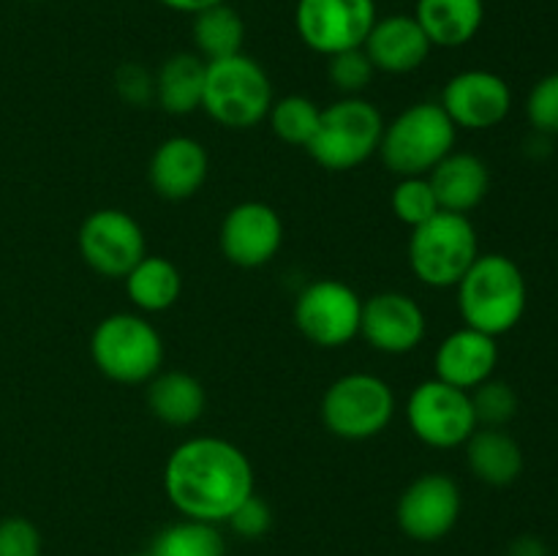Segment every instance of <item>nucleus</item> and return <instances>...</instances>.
<instances>
[{
  "label": "nucleus",
  "mask_w": 558,
  "mask_h": 556,
  "mask_svg": "<svg viewBox=\"0 0 558 556\" xmlns=\"http://www.w3.org/2000/svg\"><path fill=\"white\" fill-rule=\"evenodd\" d=\"M414 20L428 36L430 47L456 49L480 33L485 3L483 0H417Z\"/></svg>",
  "instance_id": "obj_22"
},
{
  "label": "nucleus",
  "mask_w": 558,
  "mask_h": 556,
  "mask_svg": "<svg viewBox=\"0 0 558 556\" xmlns=\"http://www.w3.org/2000/svg\"><path fill=\"white\" fill-rule=\"evenodd\" d=\"M123 281L129 300L142 314H161V311H169L180 300V292H183V276L174 267V262L158 254L142 256Z\"/></svg>",
  "instance_id": "obj_25"
},
{
  "label": "nucleus",
  "mask_w": 558,
  "mask_h": 556,
  "mask_svg": "<svg viewBox=\"0 0 558 556\" xmlns=\"http://www.w3.org/2000/svg\"><path fill=\"white\" fill-rule=\"evenodd\" d=\"M153 556H227V540H223L218 523L194 521L183 518L169 523L153 537Z\"/></svg>",
  "instance_id": "obj_27"
},
{
  "label": "nucleus",
  "mask_w": 558,
  "mask_h": 556,
  "mask_svg": "<svg viewBox=\"0 0 558 556\" xmlns=\"http://www.w3.org/2000/svg\"><path fill=\"white\" fill-rule=\"evenodd\" d=\"M396 409L390 382L365 371L338 376L319 403L325 428L343 442H365L385 434L396 418Z\"/></svg>",
  "instance_id": "obj_8"
},
{
  "label": "nucleus",
  "mask_w": 558,
  "mask_h": 556,
  "mask_svg": "<svg viewBox=\"0 0 558 556\" xmlns=\"http://www.w3.org/2000/svg\"><path fill=\"white\" fill-rule=\"evenodd\" d=\"M456 123L439 101H417L385 123L376 156L398 178H417L456 150Z\"/></svg>",
  "instance_id": "obj_4"
},
{
  "label": "nucleus",
  "mask_w": 558,
  "mask_h": 556,
  "mask_svg": "<svg viewBox=\"0 0 558 556\" xmlns=\"http://www.w3.org/2000/svg\"><path fill=\"white\" fill-rule=\"evenodd\" d=\"M205 385L189 371H158L147 382V409L153 418L172 428H189L205 414Z\"/></svg>",
  "instance_id": "obj_21"
},
{
  "label": "nucleus",
  "mask_w": 558,
  "mask_h": 556,
  "mask_svg": "<svg viewBox=\"0 0 558 556\" xmlns=\"http://www.w3.org/2000/svg\"><path fill=\"white\" fill-rule=\"evenodd\" d=\"M272 101V82L259 60L238 52L221 60H207L202 109L223 129L245 131L267 120Z\"/></svg>",
  "instance_id": "obj_3"
},
{
  "label": "nucleus",
  "mask_w": 558,
  "mask_h": 556,
  "mask_svg": "<svg viewBox=\"0 0 558 556\" xmlns=\"http://www.w3.org/2000/svg\"><path fill=\"white\" fill-rule=\"evenodd\" d=\"M191 36H194L196 55L202 60H221L243 52L245 22L232 5L218 3L205 11H196Z\"/></svg>",
  "instance_id": "obj_26"
},
{
  "label": "nucleus",
  "mask_w": 558,
  "mask_h": 556,
  "mask_svg": "<svg viewBox=\"0 0 558 556\" xmlns=\"http://www.w3.org/2000/svg\"><path fill=\"white\" fill-rule=\"evenodd\" d=\"M469 396H472L477 425H483V428H505L518 414L515 390L507 382L494 379V376L488 382H483L480 387H474Z\"/></svg>",
  "instance_id": "obj_30"
},
{
  "label": "nucleus",
  "mask_w": 558,
  "mask_h": 556,
  "mask_svg": "<svg viewBox=\"0 0 558 556\" xmlns=\"http://www.w3.org/2000/svg\"><path fill=\"white\" fill-rule=\"evenodd\" d=\"M363 49L381 74H412L428 60L434 47L414 16L392 14L374 22Z\"/></svg>",
  "instance_id": "obj_19"
},
{
  "label": "nucleus",
  "mask_w": 558,
  "mask_h": 556,
  "mask_svg": "<svg viewBox=\"0 0 558 556\" xmlns=\"http://www.w3.org/2000/svg\"><path fill=\"white\" fill-rule=\"evenodd\" d=\"M283 243V221L267 202L245 200L229 207L218 229V245L223 259L234 267L254 270L270 265Z\"/></svg>",
  "instance_id": "obj_14"
},
{
  "label": "nucleus",
  "mask_w": 558,
  "mask_h": 556,
  "mask_svg": "<svg viewBox=\"0 0 558 556\" xmlns=\"http://www.w3.org/2000/svg\"><path fill=\"white\" fill-rule=\"evenodd\" d=\"M463 496L445 472H425L403 488L396 505L398 529L417 543H436L456 529Z\"/></svg>",
  "instance_id": "obj_13"
},
{
  "label": "nucleus",
  "mask_w": 558,
  "mask_h": 556,
  "mask_svg": "<svg viewBox=\"0 0 558 556\" xmlns=\"http://www.w3.org/2000/svg\"><path fill=\"white\" fill-rule=\"evenodd\" d=\"M477 256V229L463 213L439 210L409 234V267L430 289L458 287Z\"/></svg>",
  "instance_id": "obj_7"
},
{
  "label": "nucleus",
  "mask_w": 558,
  "mask_h": 556,
  "mask_svg": "<svg viewBox=\"0 0 558 556\" xmlns=\"http://www.w3.org/2000/svg\"><path fill=\"white\" fill-rule=\"evenodd\" d=\"M327 76L341 96H363V90H368V85L374 82L376 69L365 49L357 47L330 55L327 58Z\"/></svg>",
  "instance_id": "obj_31"
},
{
  "label": "nucleus",
  "mask_w": 558,
  "mask_h": 556,
  "mask_svg": "<svg viewBox=\"0 0 558 556\" xmlns=\"http://www.w3.org/2000/svg\"><path fill=\"white\" fill-rule=\"evenodd\" d=\"M158 3L167 5V9H172V11H180V14L194 16L196 11H205V9H210V5H218V3H229V0H158Z\"/></svg>",
  "instance_id": "obj_37"
},
{
  "label": "nucleus",
  "mask_w": 558,
  "mask_h": 556,
  "mask_svg": "<svg viewBox=\"0 0 558 556\" xmlns=\"http://www.w3.org/2000/svg\"><path fill=\"white\" fill-rule=\"evenodd\" d=\"M207 60L196 52H174L153 76V101L167 114H191L202 109Z\"/></svg>",
  "instance_id": "obj_24"
},
{
  "label": "nucleus",
  "mask_w": 558,
  "mask_h": 556,
  "mask_svg": "<svg viewBox=\"0 0 558 556\" xmlns=\"http://www.w3.org/2000/svg\"><path fill=\"white\" fill-rule=\"evenodd\" d=\"M425 330H428V319H425L423 305L412 294L387 289V292H376L363 300L360 338L376 352H414L423 343Z\"/></svg>",
  "instance_id": "obj_16"
},
{
  "label": "nucleus",
  "mask_w": 558,
  "mask_h": 556,
  "mask_svg": "<svg viewBox=\"0 0 558 556\" xmlns=\"http://www.w3.org/2000/svg\"><path fill=\"white\" fill-rule=\"evenodd\" d=\"M390 207L401 223L409 229L420 227L428 218H434L441 210L436 191L430 185L428 174H417V178H398L396 189L390 194Z\"/></svg>",
  "instance_id": "obj_29"
},
{
  "label": "nucleus",
  "mask_w": 558,
  "mask_h": 556,
  "mask_svg": "<svg viewBox=\"0 0 558 556\" xmlns=\"http://www.w3.org/2000/svg\"><path fill=\"white\" fill-rule=\"evenodd\" d=\"M496 365H499V343H496V338L466 325L441 338L434 354L436 379L461 387L466 392L488 382L494 376Z\"/></svg>",
  "instance_id": "obj_18"
},
{
  "label": "nucleus",
  "mask_w": 558,
  "mask_h": 556,
  "mask_svg": "<svg viewBox=\"0 0 558 556\" xmlns=\"http://www.w3.org/2000/svg\"><path fill=\"white\" fill-rule=\"evenodd\" d=\"M227 523L232 527V532L238 534V537L259 540L272 529V510L270 505H267V501L254 491L248 499L240 501L238 510L229 516Z\"/></svg>",
  "instance_id": "obj_34"
},
{
  "label": "nucleus",
  "mask_w": 558,
  "mask_h": 556,
  "mask_svg": "<svg viewBox=\"0 0 558 556\" xmlns=\"http://www.w3.org/2000/svg\"><path fill=\"white\" fill-rule=\"evenodd\" d=\"M163 338L147 316L118 311L93 327L90 358L118 385H147L163 368Z\"/></svg>",
  "instance_id": "obj_5"
},
{
  "label": "nucleus",
  "mask_w": 558,
  "mask_h": 556,
  "mask_svg": "<svg viewBox=\"0 0 558 556\" xmlns=\"http://www.w3.org/2000/svg\"><path fill=\"white\" fill-rule=\"evenodd\" d=\"M114 87H118V96L131 107H145L153 98V76L140 63L120 65L118 76H114Z\"/></svg>",
  "instance_id": "obj_35"
},
{
  "label": "nucleus",
  "mask_w": 558,
  "mask_h": 556,
  "mask_svg": "<svg viewBox=\"0 0 558 556\" xmlns=\"http://www.w3.org/2000/svg\"><path fill=\"white\" fill-rule=\"evenodd\" d=\"M456 289L463 325L494 338L518 327L526 314V276L507 254H480Z\"/></svg>",
  "instance_id": "obj_2"
},
{
  "label": "nucleus",
  "mask_w": 558,
  "mask_h": 556,
  "mask_svg": "<svg viewBox=\"0 0 558 556\" xmlns=\"http://www.w3.org/2000/svg\"><path fill=\"white\" fill-rule=\"evenodd\" d=\"M0 556H41V532L31 518H0Z\"/></svg>",
  "instance_id": "obj_33"
},
{
  "label": "nucleus",
  "mask_w": 558,
  "mask_h": 556,
  "mask_svg": "<svg viewBox=\"0 0 558 556\" xmlns=\"http://www.w3.org/2000/svg\"><path fill=\"white\" fill-rule=\"evenodd\" d=\"M125 556H153L150 551H142V554H125Z\"/></svg>",
  "instance_id": "obj_38"
},
{
  "label": "nucleus",
  "mask_w": 558,
  "mask_h": 556,
  "mask_svg": "<svg viewBox=\"0 0 558 556\" xmlns=\"http://www.w3.org/2000/svg\"><path fill=\"white\" fill-rule=\"evenodd\" d=\"M526 118L543 136L558 134V71L543 76L526 98Z\"/></svg>",
  "instance_id": "obj_32"
},
{
  "label": "nucleus",
  "mask_w": 558,
  "mask_h": 556,
  "mask_svg": "<svg viewBox=\"0 0 558 556\" xmlns=\"http://www.w3.org/2000/svg\"><path fill=\"white\" fill-rule=\"evenodd\" d=\"M76 245L85 265L104 278H125L147 254L145 229L120 207L93 210L76 232Z\"/></svg>",
  "instance_id": "obj_12"
},
{
  "label": "nucleus",
  "mask_w": 558,
  "mask_h": 556,
  "mask_svg": "<svg viewBox=\"0 0 558 556\" xmlns=\"http://www.w3.org/2000/svg\"><path fill=\"white\" fill-rule=\"evenodd\" d=\"M256 491L254 467L234 442L191 436L180 442L163 467V494L183 518L227 523Z\"/></svg>",
  "instance_id": "obj_1"
},
{
  "label": "nucleus",
  "mask_w": 558,
  "mask_h": 556,
  "mask_svg": "<svg viewBox=\"0 0 558 556\" xmlns=\"http://www.w3.org/2000/svg\"><path fill=\"white\" fill-rule=\"evenodd\" d=\"M407 423L423 445L436 450H452L466 445L480 428L472 396L461 387L441 379H425L412 390L407 401Z\"/></svg>",
  "instance_id": "obj_10"
},
{
  "label": "nucleus",
  "mask_w": 558,
  "mask_h": 556,
  "mask_svg": "<svg viewBox=\"0 0 558 556\" xmlns=\"http://www.w3.org/2000/svg\"><path fill=\"white\" fill-rule=\"evenodd\" d=\"M439 107L456 129L488 131L505 123L512 109V90L505 76L485 69H469L450 76L441 87Z\"/></svg>",
  "instance_id": "obj_15"
},
{
  "label": "nucleus",
  "mask_w": 558,
  "mask_h": 556,
  "mask_svg": "<svg viewBox=\"0 0 558 556\" xmlns=\"http://www.w3.org/2000/svg\"><path fill=\"white\" fill-rule=\"evenodd\" d=\"M439 207L447 213H469L483 205L490 191V169L474 153L452 150L428 172Z\"/></svg>",
  "instance_id": "obj_20"
},
{
  "label": "nucleus",
  "mask_w": 558,
  "mask_h": 556,
  "mask_svg": "<svg viewBox=\"0 0 558 556\" xmlns=\"http://www.w3.org/2000/svg\"><path fill=\"white\" fill-rule=\"evenodd\" d=\"M385 118L379 107L363 96H341L319 114L308 156L327 172H349L379 153Z\"/></svg>",
  "instance_id": "obj_6"
},
{
  "label": "nucleus",
  "mask_w": 558,
  "mask_h": 556,
  "mask_svg": "<svg viewBox=\"0 0 558 556\" xmlns=\"http://www.w3.org/2000/svg\"><path fill=\"white\" fill-rule=\"evenodd\" d=\"M466 467L480 483L505 488L523 472V450L505 428H483L480 425L463 445Z\"/></svg>",
  "instance_id": "obj_23"
},
{
  "label": "nucleus",
  "mask_w": 558,
  "mask_h": 556,
  "mask_svg": "<svg viewBox=\"0 0 558 556\" xmlns=\"http://www.w3.org/2000/svg\"><path fill=\"white\" fill-rule=\"evenodd\" d=\"M322 107L308 96L300 93H289L272 101L270 112H267V123H270L272 134L281 142L292 147H308L311 136H314L316 125H319Z\"/></svg>",
  "instance_id": "obj_28"
},
{
  "label": "nucleus",
  "mask_w": 558,
  "mask_h": 556,
  "mask_svg": "<svg viewBox=\"0 0 558 556\" xmlns=\"http://www.w3.org/2000/svg\"><path fill=\"white\" fill-rule=\"evenodd\" d=\"M507 556H550L548 545L539 537H532V534H523V537H515L510 543V551Z\"/></svg>",
  "instance_id": "obj_36"
},
{
  "label": "nucleus",
  "mask_w": 558,
  "mask_h": 556,
  "mask_svg": "<svg viewBox=\"0 0 558 556\" xmlns=\"http://www.w3.org/2000/svg\"><path fill=\"white\" fill-rule=\"evenodd\" d=\"M210 174V156L194 136H167L153 150L147 180L156 196L167 202H185L202 191Z\"/></svg>",
  "instance_id": "obj_17"
},
{
  "label": "nucleus",
  "mask_w": 558,
  "mask_h": 556,
  "mask_svg": "<svg viewBox=\"0 0 558 556\" xmlns=\"http://www.w3.org/2000/svg\"><path fill=\"white\" fill-rule=\"evenodd\" d=\"M363 298L338 278H319L300 289L292 319L305 341L322 349H338L360 336Z\"/></svg>",
  "instance_id": "obj_9"
},
{
  "label": "nucleus",
  "mask_w": 558,
  "mask_h": 556,
  "mask_svg": "<svg viewBox=\"0 0 558 556\" xmlns=\"http://www.w3.org/2000/svg\"><path fill=\"white\" fill-rule=\"evenodd\" d=\"M376 20L374 0H298L294 5L300 41L325 58L363 47Z\"/></svg>",
  "instance_id": "obj_11"
}]
</instances>
